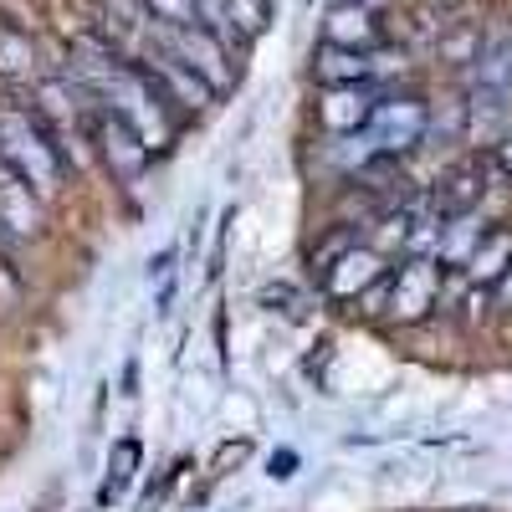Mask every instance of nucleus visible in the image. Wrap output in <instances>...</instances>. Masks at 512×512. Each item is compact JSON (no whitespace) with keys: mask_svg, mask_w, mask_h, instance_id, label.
I'll return each instance as SVG.
<instances>
[{"mask_svg":"<svg viewBox=\"0 0 512 512\" xmlns=\"http://www.w3.org/2000/svg\"><path fill=\"white\" fill-rule=\"evenodd\" d=\"M0 164L6 175H16L21 185H31L36 195H52L67 169H72V154L62 144V134L41 118L36 108L21 113V108H0Z\"/></svg>","mask_w":512,"mask_h":512,"instance_id":"obj_1","label":"nucleus"},{"mask_svg":"<svg viewBox=\"0 0 512 512\" xmlns=\"http://www.w3.org/2000/svg\"><path fill=\"white\" fill-rule=\"evenodd\" d=\"M359 134L369 139L374 154H415L425 139H431V103L415 98V93H379L369 123L359 128Z\"/></svg>","mask_w":512,"mask_h":512,"instance_id":"obj_2","label":"nucleus"},{"mask_svg":"<svg viewBox=\"0 0 512 512\" xmlns=\"http://www.w3.org/2000/svg\"><path fill=\"white\" fill-rule=\"evenodd\" d=\"M154 41L175 57V62H185L195 77H205L210 82V93H226L231 82H236V72H231V47L221 36H210L205 26H154Z\"/></svg>","mask_w":512,"mask_h":512,"instance_id":"obj_3","label":"nucleus"},{"mask_svg":"<svg viewBox=\"0 0 512 512\" xmlns=\"http://www.w3.org/2000/svg\"><path fill=\"white\" fill-rule=\"evenodd\" d=\"M441 292H446V267L436 256H405L400 267H390V318L425 323L441 308Z\"/></svg>","mask_w":512,"mask_h":512,"instance_id":"obj_4","label":"nucleus"},{"mask_svg":"<svg viewBox=\"0 0 512 512\" xmlns=\"http://www.w3.org/2000/svg\"><path fill=\"white\" fill-rule=\"evenodd\" d=\"M88 128H93V139H98V154H103L108 169H113V180H118V185H139V175H144L149 159H154L149 144H144L118 113H108L103 103H93Z\"/></svg>","mask_w":512,"mask_h":512,"instance_id":"obj_5","label":"nucleus"},{"mask_svg":"<svg viewBox=\"0 0 512 512\" xmlns=\"http://www.w3.org/2000/svg\"><path fill=\"white\" fill-rule=\"evenodd\" d=\"M492 169H497L492 149H477V154H466L461 164H451L446 175L425 190V195H431V205L441 210V221L482 210V195H487V175H492Z\"/></svg>","mask_w":512,"mask_h":512,"instance_id":"obj_6","label":"nucleus"},{"mask_svg":"<svg viewBox=\"0 0 512 512\" xmlns=\"http://www.w3.org/2000/svg\"><path fill=\"white\" fill-rule=\"evenodd\" d=\"M384 272H390V256H379L374 246L359 241L349 256H338V262L318 277V292L328 297V303H359V297H364Z\"/></svg>","mask_w":512,"mask_h":512,"instance_id":"obj_7","label":"nucleus"},{"mask_svg":"<svg viewBox=\"0 0 512 512\" xmlns=\"http://www.w3.org/2000/svg\"><path fill=\"white\" fill-rule=\"evenodd\" d=\"M507 123H512V88L472 82V93H466V144L497 149L507 139Z\"/></svg>","mask_w":512,"mask_h":512,"instance_id":"obj_8","label":"nucleus"},{"mask_svg":"<svg viewBox=\"0 0 512 512\" xmlns=\"http://www.w3.org/2000/svg\"><path fill=\"white\" fill-rule=\"evenodd\" d=\"M374 103H379L374 82H344V88H323V98H318V123L328 128L333 139H349V134H359V128L369 123Z\"/></svg>","mask_w":512,"mask_h":512,"instance_id":"obj_9","label":"nucleus"},{"mask_svg":"<svg viewBox=\"0 0 512 512\" xmlns=\"http://www.w3.org/2000/svg\"><path fill=\"white\" fill-rule=\"evenodd\" d=\"M323 41L328 47H344V52H379L384 26H379L374 11L354 6V0H338V6H328V16H323Z\"/></svg>","mask_w":512,"mask_h":512,"instance_id":"obj_10","label":"nucleus"},{"mask_svg":"<svg viewBox=\"0 0 512 512\" xmlns=\"http://www.w3.org/2000/svg\"><path fill=\"white\" fill-rule=\"evenodd\" d=\"M41 231V200L16 175L0 180V241H31Z\"/></svg>","mask_w":512,"mask_h":512,"instance_id":"obj_11","label":"nucleus"},{"mask_svg":"<svg viewBox=\"0 0 512 512\" xmlns=\"http://www.w3.org/2000/svg\"><path fill=\"white\" fill-rule=\"evenodd\" d=\"M507 267H512V231L507 226H487V236H482V246L472 251V262L461 267V277L472 282V287H497L502 277H507Z\"/></svg>","mask_w":512,"mask_h":512,"instance_id":"obj_12","label":"nucleus"},{"mask_svg":"<svg viewBox=\"0 0 512 512\" xmlns=\"http://www.w3.org/2000/svg\"><path fill=\"white\" fill-rule=\"evenodd\" d=\"M313 77L323 88H344V82H374V52H344V47H318Z\"/></svg>","mask_w":512,"mask_h":512,"instance_id":"obj_13","label":"nucleus"},{"mask_svg":"<svg viewBox=\"0 0 512 512\" xmlns=\"http://www.w3.org/2000/svg\"><path fill=\"white\" fill-rule=\"evenodd\" d=\"M482 236H487V221L477 216H451L446 226H441V246H436V262L441 267H466L472 262V251L482 246Z\"/></svg>","mask_w":512,"mask_h":512,"instance_id":"obj_14","label":"nucleus"},{"mask_svg":"<svg viewBox=\"0 0 512 512\" xmlns=\"http://www.w3.org/2000/svg\"><path fill=\"white\" fill-rule=\"evenodd\" d=\"M139 461H144V441H139V436H123V441H113V451H108V477H103V487H98V507L118 502L128 487H134V477H139Z\"/></svg>","mask_w":512,"mask_h":512,"instance_id":"obj_15","label":"nucleus"},{"mask_svg":"<svg viewBox=\"0 0 512 512\" xmlns=\"http://www.w3.org/2000/svg\"><path fill=\"white\" fill-rule=\"evenodd\" d=\"M0 72L16 77V82H31L36 77V47H31V36H21L6 21H0Z\"/></svg>","mask_w":512,"mask_h":512,"instance_id":"obj_16","label":"nucleus"},{"mask_svg":"<svg viewBox=\"0 0 512 512\" xmlns=\"http://www.w3.org/2000/svg\"><path fill=\"white\" fill-rule=\"evenodd\" d=\"M359 241H364V231H359V226H344V221H338V226H328V231H323V241H318V246H313V256H308L313 277H323V272L338 262V256H349Z\"/></svg>","mask_w":512,"mask_h":512,"instance_id":"obj_17","label":"nucleus"},{"mask_svg":"<svg viewBox=\"0 0 512 512\" xmlns=\"http://www.w3.org/2000/svg\"><path fill=\"white\" fill-rule=\"evenodd\" d=\"M221 6H226V21L241 41H256L272 26V0H221Z\"/></svg>","mask_w":512,"mask_h":512,"instance_id":"obj_18","label":"nucleus"},{"mask_svg":"<svg viewBox=\"0 0 512 512\" xmlns=\"http://www.w3.org/2000/svg\"><path fill=\"white\" fill-rule=\"evenodd\" d=\"M154 26H195V0H139Z\"/></svg>","mask_w":512,"mask_h":512,"instance_id":"obj_19","label":"nucleus"},{"mask_svg":"<svg viewBox=\"0 0 512 512\" xmlns=\"http://www.w3.org/2000/svg\"><path fill=\"white\" fill-rule=\"evenodd\" d=\"M267 477L272 482H292L297 477V451H272L267 456Z\"/></svg>","mask_w":512,"mask_h":512,"instance_id":"obj_20","label":"nucleus"},{"mask_svg":"<svg viewBox=\"0 0 512 512\" xmlns=\"http://www.w3.org/2000/svg\"><path fill=\"white\" fill-rule=\"evenodd\" d=\"M175 256H180V246H164L159 256H149V282H164V277H175Z\"/></svg>","mask_w":512,"mask_h":512,"instance_id":"obj_21","label":"nucleus"},{"mask_svg":"<svg viewBox=\"0 0 512 512\" xmlns=\"http://www.w3.org/2000/svg\"><path fill=\"white\" fill-rule=\"evenodd\" d=\"M134 384H139V359H128V369H123V395H139Z\"/></svg>","mask_w":512,"mask_h":512,"instance_id":"obj_22","label":"nucleus"},{"mask_svg":"<svg viewBox=\"0 0 512 512\" xmlns=\"http://www.w3.org/2000/svg\"><path fill=\"white\" fill-rule=\"evenodd\" d=\"M492 292H497V303H502V308H512V267H507V277H502Z\"/></svg>","mask_w":512,"mask_h":512,"instance_id":"obj_23","label":"nucleus"},{"mask_svg":"<svg viewBox=\"0 0 512 512\" xmlns=\"http://www.w3.org/2000/svg\"><path fill=\"white\" fill-rule=\"evenodd\" d=\"M354 6H364V11H374V16H379L384 6H390V0H354Z\"/></svg>","mask_w":512,"mask_h":512,"instance_id":"obj_24","label":"nucleus"},{"mask_svg":"<svg viewBox=\"0 0 512 512\" xmlns=\"http://www.w3.org/2000/svg\"><path fill=\"white\" fill-rule=\"evenodd\" d=\"M441 6H461V0H441Z\"/></svg>","mask_w":512,"mask_h":512,"instance_id":"obj_25","label":"nucleus"}]
</instances>
